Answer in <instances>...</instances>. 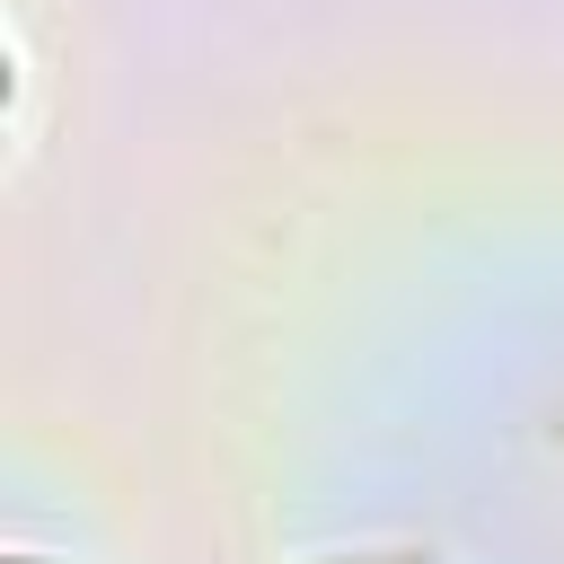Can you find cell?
I'll use <instances>...</instances> for the list:
<instances>
[{
	"label": "cell",
	"mask_w": 564,
	"mask_h": 564,
	"mask_svg": "<svg viewBox=\"0 0 564 564\" xmlns=\"http://www.w3.org/2000/svg\"><path fill=\"white\" fill-rule=\"evenodd\" d=\"M370 564H432V555H414V546H405V555H370Z\"/></svg>",
	"instance_id": "6da1fadb"
}]
</instances>
